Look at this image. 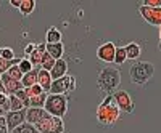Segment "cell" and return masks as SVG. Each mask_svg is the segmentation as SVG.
<instances>
[{
  "mask_svg": "<svg viewBox=\"0 0 161 133\" xmlns=\"http://www.w3.org/2000/svg\"><path fill=\"white\" fill-rule=\"evenodd\" d=\"M97 85L103 93L113 95L121 85V72H119V69H116V68H103L97 75Z\"/></svg>",
  "mask_w": 161,
  "mask_h": 133,
  "instance_id": "cell-2",
  "label": "cell"
},
{
  "mask_svg": "<svg viewBox=\"0 0 161 133\" xmlns=\"http://www.w3.org/2000/svg\"><path fill=\"white\" fill-rule=\"evenodd\" d=\"M36 48H37V45L36 43H28L26 45V48H24V53H26V58H29L32 53L36 51Z\"/></svg>",
  "mask_w": 161,
  "mask_h": 133,
  "instance_id": "cell-32",
  "label": "cell"
},
{
  "mask_svg": "<svg viewBox=\"0 0 161 133\" xmlns=\"http://www.w3.org/2000/svg\"><path fill=\"white\" fill-rule=\"evenodd\" d=\"M10 109H11L13 112H18V111H24L26 108H24L23 101H21L16 95H10Z\"/></svg>",
  "mask_w": 161,
  "mask_h": 133,
  "instance_id": "cell-21",
  "label": "cell"
},
{
  "mask_svg": "<svg viewBox=\"0 0 161 133\" xmlns=\"http://www.w3.org/2000/svg\"><path fill=\"white\" fill-rule=\"evenodd\" d=\"M39 69H40V68H34L31 72H28V74H24V75H23L21 84H23V87H24V88H31L32 85H36V84H37Z\"/></svg>",
  "mask_w": 161,
  "mask_h": 133,
  "instance_id": "cell-16",
  "label": "cell"
},
{
  "mask_svg": "<svg viewBox=\"0 0 161 133\" xmlns=\"http://www.w3.org/2000/svg\"><path fill=\"white\" fill-rule=\"evenodd\" d=\"M3 125H7V119H5V115L0 117V127H3Z\"/></svg>",
  "mask_w": 161,
  "mask_h": 133,
  "instance_id": "cell-36",
  "label": "cell"
},
{
  "mask_svg": "<svg viewBox=\"0 0 161 133\" xmlns=\"http://www.w3.org/2000/svg\"><path fill=\"white\" fill-rule=\"evenodd\" d=\"M159 32H161V26H159Z\"/></svg>",
  "mask_w": 161,
  "mask_h": 133,
  "instance_id": "cell-38",
  "label": "cell"
},
{
  "mask_svg": "<svg viewBox=\"0 0 161 133\" xmlns=\"http://www.w3.org/2000/svg\"><path fill=\"white\" fill-rule=\"evenodd\" d=\"M139 13L142 15V18L152 24V26H161V7L158 8H148V7H145V5H140L139 7Z\"/></svg>",
  "mask_w": 161,
  "mask_h": 133,
  "instance_id": "cell-8",
  "label": "cell"
},
{
  "mask_svg": "<svg viewBox=\"0 0 161 133\" xmlns=\"http://www.w3.org/2000/svg\"><path fill=\"white\" fill-rule=\"evenodd\" d=\"M2 115H5V111H3L2 108H0V117H2Z\"/></svg>",
  "mask_w": 161,
  "mask_h": 133,
  "instance_id": "cell-37",
  "label": "cell"
},
{
  "mask_svg": "<svg viewBox=\"0 0 161 133\" xmlns=\"http://www.w3.org/2000/svg\"><path fill=\"white\" fill-rule=\"evenodd\" d=\"M10 5L19 10V7H21V2H19V0H10Z\"/></svg>",
  "mask_w": 161,
  "mask_h": 133,
  "instance_id": "cell-33",
  "label": "cell"
},
{
  "mask_svg": "<svg viewBox=\"0 0 161 133\" xmlns=\"http://www.w3.org/2000/svg\"><path fill=\"white\" fill-rule=\"evenodd\" d=\"M19 61H21V59H18V58H15L13 61H5V59H2V58H0V75H2V74H5V72H7V71L11 68V66L19 64Z\"/></svg>",
  "mask_w": 161,
  "mask_h": 133,
  "instance_id": "cell-26",
  "label": "cell"
},
{
  "mask_svg": "<svg viewBox=\"0 0 161 133\" xmlns=\"http://www.w3.org/2000/svg\"><path fill=\"white\" fill-rule=\"evenodd\" d=\"M47 96H48L47 91H44L42 95L32 96V98H31V108H44V106H45V101H47Z\"/></svg>",
  "mask_w": 161,
  "mask_h": 133,
  "instance_id": "cell-20",
  "label": "cell"
},
{
  "mask_svg": "<svg viewBox=\"0 0 161 133\" xmlns=\"http://www.w3.org/2000/svg\"><path fill=\"white\" fill-rule=\"evenodd\" d=\"M45 40H47V43H60L61 42V32H60V29L55 28V26H52V28L47 31Z\"/></svg>",
  "mask_w": 161,
  "mask_h": 133,
  "instance_id": "cell-18",
  "label": "cell"
},
{
  "mask_svg": "<svg viewBox=\"0 0 161 133\" xmlns=\"http://www.w3.org/2000/svg\"><path fill=\"white\" fill-rule=\"evenodd\" d=\"M55 63H57V59H53V58L48 55V53L45 51V53H44V56H42V64H40V68L50 72V71L53 69V66H55Z\"/></svg>",
  "mask_w": 161,
  "mask_h": 133,
  "instance_id": "cell-23",
  "label": "cell"
},
{
  "mask_svg": "<svg viewBox=\"0 0 161 133\" xmlns=\"http://www.w3.org/2000/svg\"><path fill=\"white\" fill-rule=\"evenodd\" d=\"M126 55H127V59H132V61H136L140 55H142V48L137 42H130L127 43L126 47Z\"/></svg>",
  "mask_w": 161,
  "mask_h": 133,
  "instance_id": "cell-17",
  "label": "cell"
},
{
  "mask_svg": "<svg viewBox=\"0 0 161 133\" xmlns=\"http://www.w3.org/2000/svg\"><path fill=\"white\" fill-rule=\"evenodd\" d=\"M50 114L44 109V108H28L26 109V122L28 124H32V125H37L47 119Z\"/></svg>",
  "mask_w": 161,
  "mask_h": 133,
  "instance_id": "cell-10",
  "label": "cell"
},
{
  "mask_svg": "<svg viewBox=\"0 0 161 133\" xmlns=\"http://www.w3.org/2000/svg\"><path fill=\"white\" fill-rule=\"evenodd\" d=\"M155 74V66L148 61H136L129 68V77L132 84L145 85Z\"/></svg>",
  "mask_w": 161,
  "mask_h": 133,
  "instance_id": "cell-3",
  "label": "cell"
},
{
  "mask_svg": "<svg viewBox=\"0 0 161 133\" xmlns=\"http://www.w3.org/2000/svg\"><path fill=\"white\" fill-rule=\"evenodd\" d=\"M0 58L5 59V61H13L15 59V51L10 47H2L0 48Z\"/></svg>",
  "mask_w": 161,
  "mask_h": 133,
  "instance_id": "cell-27",
  "label": "cell"
},
{
  "mask_svg": "<svg viewBox=\"0 0 161 133\" xmlns=\"http://www.w3.org/2000/svg\"><path fill=\"white\" fill-rule=\"evenodd\" d=\"M50 74H52L53 80H58V79L68 75V63H66L63 58L58 59V61L55 63V66H53V69L50 71Z\"/></svg>",
  "mask_w": 161,
  "mask_h": 133,
  "instance_id": "cell-13",
  "label": "cell"
},
{
  "mask_svg": "<svg viewBox=\"0 0 161 133\" xmlns=\"http://www.w3.org/2000/svg\"><path fill=\"white\" fill-rule=\"evenodd\" d=\"M11 133H40V131L36 128V125H32V124H28V122H24V124H21L19 127H16V128L13 130Z\"/></svg>",
  "mask_w": 161,
  "mask_h": 133,
  "instance_id": "cell-22",
  "label": "cell"
},
{
  "mask_svg": "<svg viewBox=\"0 0 161 133\" xmlns=\"http://www.w3.org/2000/svg\"><path fill=\"white\" fill-rule=\"evenodd\" d=\"M76 90V77L74 75H64L58 80H53L50 87V95H66Z\"/></svg>",
  "mask_w": 161,
  "mask_h": 133,
  "instance_id": "cell-5",
  "label": "cell"
},
{
  "mask_svg": "<svg viewBox=\"0 0 161 133\" xmlns=\"http://www.w3.org/2000/svg\"><path fill=\"white\" fill-rule=\"evenodd\" d=\"M0 82L3 84V87H5V90H7V95H8V96H10V95H16L19 90L24 88L23 84H21L19 80H15V79H11L7 72L2 74V80H0Z\"/></svg>",
  "mask_w": 161,
  "mask_h": 133,
  "instance_id": "cell-12",
  "label": "cell"
},
{
  "mask_svg": "<svg viewBox=\"0 0 161 133\" xmlns=\"http://www.w3.org/2000/svg\"><path fill=\"white\" fill-rule=\"evenodd\" d=\"M34 10H36V0H21L19 11L23 16H29Z\"/></svg>",
  "mask_w": 161,
  "mask_h": 133,
  "instance_id": "cell-19",
  "label": "cell"
},
{
  "mask_svg": "<svg viewBox=\"0 0 161 133\" xmlns=\"http://www.w3.org/2000/svg\"><path fill=\"white\" fill-rule=\"evenodd\" d=\"M121 117V111L118 108V104L114 103L113 95H106L105 100L100 103V106L97 108V120L102 125H114Z\"/></svg>",
  "mask_w": 161,
  "mask_h": 133,
  "instance_id": "cell-1",
  "label": "cell"
},
{
  "mask_svg": "<svg viewBox=\"0 0 161 133\" xmlns=\"http://www.w3.org/2000/svg\"><path fill=\"white\" fill-rule=\"evenodd\" d=\"M36 128L40 133H63L64 131V124H63V119L48 115L40 124H37Z\"/></svg>",
  "mask_w": 161,
  "mask_h": 133,
  "instance_id": "cell-6",
  "label": "cell"
},
{
  "mask_svg": "<svg viewBox=\"0 0 161 133\" xmlns=\"http://www.w3.org/2000/svg\"><path fill=\"white\" fill-rule=\"evenodd\" d=\"M7 74L11 77V79H15V80H19L21 82V79H23V72L19 71V68H18V64H15V66H11V68L7 71Z\"/></svg>",
  "mask_w": 161,
  "mask_h": 133,
  "instance_id": "cell-29",
  "label": "cell"
},
{
  "mask_svg": "<svg viewBox=\"0 0 161 133\" xmlns=\"http://www.w3.org/2000/svg\"><path fill=\"white\" fill-rule=\"evenodd\" d=\"M44 109L53 117L63 119L68 112V98L66 95H50L48 93Z\"/></svg>",
  "mask_w": 161,
  "mask_h": 133,
  "instance_id": "cell-4",
  "label": "cell"
},
{
  "mask_svg": "<svg viewBox=\"0 0 161 133\" xmlns=\"http://www.w3.org/2000/svg\"><path fill=\"white\" fill-rule=\"evenodd\" d=\"M16 96L23 101V104H24V108L28 109V108H31V98H29V95L26 93V90L23 88V90H19L18 93H16Z\"/></svg>",
  "mask_w": 161,
  "mask_h": 133,
  "instance_id": "cell-31",
  "label": "cell"
},
{
  "mask_svg": "<svg viewBox=\"0 0 161 133\" xmlns=\"http://www.w3.org/2000/svg\"><path fill=\"white\" fill-rule=\"evenodd\" d=\"M18 68H19V71H21L23 74H28V72H31V71L34 69V66H32V63L29 61V58H21Z\"/></svg>",
  "mask_w": 161,
  "mask_h": 133,
  "instance_id": "cell-28",
  "label": "cell"
},
{
  "mask_svg": "<svg viewBox=\"0 0 161 133\" xmlns=\"http://www.w3.org/2000/svg\"><path fill=\"white\" fill-rule=\"evenodd\" d=\"M0 80H2V75H0Z\"/></svg>",
  "mask_w": 161,
  "mask_h": 133,
  "instance_id": "cell-39",
  "label": "cell"
},
{
  "mask_svg": "<svg viewBox=\"0 0 161 133\" xmlns=\"http://www.w3.org/2000/svg\"><path fill=\"white\" fill-rule=\"evenodd\" d=\"M113 98H114V103L118 104V108L121 112H126V114H132L134 109H136V103H134L132 96L126 90H116L113 93Z\"/></svg>",
  "mask_w": 161,
  "mask_h": 133,
  "instance_id": "cell-7",
  "label": "cell"
},
{
  "mask_svg": "<svg viewBox=\"0 0 161 133\" xmlns=\"http://www.w3.org/2000/svg\"><path fill=\"white\" fill-rule=\"evenodd\" d=\"M0 133H11V131L8 130V127H7V125H3V127H0Z\"/></svg>",
  "mask_w": 161,
  "mask_h": 133,
  "instance_id": "cell-34",
  "label": "cell"
},
{
  "mask_svg": "<svg viewBox=\"0 0 161 133\" xmlns=\"http://www.w3.org/2000/svg\"><path fill=\"white\" fill-rule=\"evenodd\" d=\"M52 82H53L52 74H50L48 71H45V69L40 68V69H39V77H37V84L48 93V91H50V87H52Z\"/></svg>",
  "mask_w": 161,
  "mask_h": 133,
  "instance_id": "cell-14",
  "label": "cell"
},
{
  "mask_svg": "<svg viewBox=\"0 0 161 133\" xmlns=\"http://www.w3.org/2000/svg\"><path fill=\"white\" fill-rule=\"evenodd\" d=\"M0 95H7V90H5V87H3L2 82H0Z\"/></svg>",
  "mask_w": 161,
  "mask_h": 133,
  "instance_id": "cell-35",
  "label": "cell"
},
{
  "mask_svg": "<svg viewBox=\"0 0 161 133\" xmlns=\"http://www.w3.org/2000/svg\"><path fill=\"white\" fill-rule=\"evenodd\" d=\"M5 119H7V127L10 131H13L16 127H19L21 124L26 122V109L24 111H18V112H7L5 114Z\"/></svg>",
  "mask_w": 161,
  "mask_h": 133,
  "instance_id": "cell-11",
  "label": "cell"
},
{
  "mask_svg": "<svg viewBox=\"0 0 161 133\" xmlns=\"http://www.w3.org/2000/svg\"><path fill=\"white\" fill-rule=\"evenodd\" d=\"M26 90V93L29 95V98H32V96H37V95H42V93L45 91L42 87H40L39 84H36V85H32L31 88H24Z\"/></svg>",
  "mask_w": 161,
  "mask_h": 133,
  "instance_id": "cell-30",
  "label": "cell"
},
{
  "mask_svg": "<svg viewBox=\"0 0 161 133\" xmlns=\"http://www.w3.org/2000/svg\"><path fill=\"white\" fill-rule=\"evenodd\" d=\"M44 53H45V51H40L39 48H36V51L29 56V61L32 63L34 68H40V64H42V56H44Z\"/></svg>",
  "mask_w": 161,
  "mask_h": 133,
  "instance_id": "cell-25",
  "label": "cell"
},
{
  "mask_svg": "<svg viewBox=\"0 0 161 133\" xmlns=\"http://www.w3.org/2000/svg\"><path fill=\"white\" fill-rule=\"evenodd\" d=\"M114 53H116V45L113 42H105L97 48V58L103 63H114Z\"/></svg>",
  "mask_w": 161,
  "mask_h": 133,
  "instance_id": "cell-9",
  "label": "cell"
},
{
  "mask_svg": "<svg viewBox=\"0 0 161 133\" xmlns=\"http://www.w3.org/2000/svg\"><path fill=\"white\" fill-rule=\"evenodd\" d=\"M47 53L53 58V59H61L63 58V53H64V45L60 43H47Z\"/></svg>",
  "mask_w": 161,
  "mask_h": 133,
  "instance_id": "cell-15",
  "label": "cell"
},
{
  "mask_svg": "<svg viewBox=\"0 0 161 133\" xmlns=\"http://www.w3.org/2000/svg\"><path fill=\"white\" fill-rule=\"evenodd\" d=\"M126 61H127L126 48H124V47H116V53H114V64H124Z\"/></svg>",
  "mask_w": 161,
  "mask_h": 133,
  "instance_id": "cell-24",
  "label": "cell"
}]
</instances>
